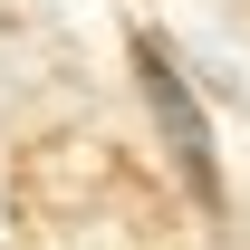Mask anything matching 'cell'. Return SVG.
<instances>
[{
  "mask_svg": "<svg viewBox=\"0 0 250 250\" xmlns=\"http://www.w3.org/2000/svg\"><path fill=\"white\" fill-rule=\"evenodd\" d=\"M135 87H145V106H154V135H164V154H173V173H183V192L221 221V202H231V192H221L212 116H202V96L183 87V67H173V48H164V39H135Z\"/></svg>",
  "mask_w": 250,
  "mask_h": 250,
  "instance_id": "obj_1",
  "label": "cell"
}]
</instances>
